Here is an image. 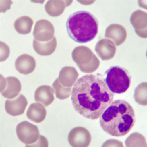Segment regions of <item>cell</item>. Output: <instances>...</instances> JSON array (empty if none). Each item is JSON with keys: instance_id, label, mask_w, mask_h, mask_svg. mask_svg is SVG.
Here are the masks:
<instances>
[{"instance_id": "3", "label": "cell", "mask_w": 147, "mask_h": 147, "mask_svg": "<svg viewBox=\"0 0 147 147\" xmlns=\"http://www.w3.org/2000/svg\"><path fill=\"white\" fill-rule=\"evenodd\" d=\"M66 30L69 36L75 42L87 43L97 36L99 22L90 12L85 11H77L67 18Z\"/></svg>"}, {"instance_id": "22", "label": "cell", "mask_w": 147, "mask_h": 147, "mask_svg": "<svg viewBox=\"0 0 147 147\" xmlns=\"http://www.w3.org/2000/svg\"><path fill=\"white\" fill-rule=\"evenodd\" d=\"M134 98L135 101L141 105H147V84L142 82L138 85L134 90Z\"/></svg>"}, {"instance_id": "9", "label": "cell", "mask_w": 147, "mask_h": 147, "mask_svg": "<svg viewBox=\"0 0 147 147\" xmlns=\"http://www.w3.org/2000/svg\"><path fill=\"white\" fill-rule=\"evenodd\" d=\"M131 24L134 27L136 33L140 38H147V13L141 10L133 12L130 17Z\"/></svg>"}, {"instance_id": "1", "label": "cell", "mask_w": 147, "mask_h": 147, "mask_svg": "<svg viewBox=\"0 0 147 147\" xmlns=\"http://www.w3.org/2000/svg\"><path fill=\"white\" fill-rule=\"evenodd\" d=\"M74 108L85 118L95 120L113 100V94L103 79L97 76H82L74 85L71 93Z\"/></svg>"}, {"instance_id": "5", "label": "cell", "mask_w": 147, "mask_h": 147, "mask_svg": "<svg viewBox=\"0 0 147 147\" xmlns=\"http://www.w3.org/2000/svg\"><path fill=\"white\" fill-rule=\"evenodd\" d=\"M72 58L80 70L84 73H93L100 66V61L92 50L86 46H77L72 52Z\"/></svg>"}, {"instance_id": "14", "label": "cell", "mask_w": 147, "mask_h": 147, "mask_svg": "<svg viewBox=\"0 0 147 147\" xmlns=\"http://www.w3.org/2000/svg\"><path fill=\"white\" fill-rule=\"evenodd\" d=\"M36 66L35 59L28 54H22L18 57L15 62L16 70L22 74L28 75L33 72Z\"/></svg>"}, {"instance_id": "11", "label": "cell", "mask_w": 147, "mask_h": 147, "mask_svg": "<svg viewBox=\"0 0 147 147\" xmlns=\"http://www.w3.org/2000/svg\"><path fill=\"white\" fill-rule=\"evenodd\" d=\"M27 105L26 98L23 94H20L15 99H7L5 102L4 107L9 115L16 117L24 114Z\"/></svg>"}, {"instance_id": "26", "label": "cell", "mask_w": 147, "mask_h": 147, "mask_svg": "<svg viewBox=\"0 0 147 147\" xmlns=\"http://www.w3.org/2000/svg\"><path fill=\"white\" fill-rule=\"evenodd\" d=\"M102 146H120L123 147V144L120 141L115 140V139H110L105 141L102 144Z\"/></svg>"}, {"instance_id": "16", "label": "cell", "mask_w": 147, "mask_h": 147, "mask_svg": "<svg viewBox=\"0 0 147 147\" xmlns=\"http://www.w3.org/2000/svg\"><path fill=\"white\" fill-rule=\"evenodd\" d=\"M52 88L49 85H41L36 89L34 93V99L36 102L47 107L54 101Z\"/></svg>"}, {"instance_id": "23", "label": "cell", "mask_w": 147, "mask_h": 147, "mask_svg": "<svg viewBox=\"0 0 147 147\" xmlns=\"http://www.w3.org/2000/svg\"><path fill=\"white\" fill-rule=\"evenodd\" d=\"M125 145L127 147L146 146L145 137L138 132L132 133L125 140Z\"/></svg>"}, {"instance_id": "20", "label": "cell", "mask_w": 147, "mask_h": 147, "mask_svg": "<svg viewBox=\"0 0 147 147\" xmlns=\"http://www.w3.org/2000/svg\"><path fill=\"white\" fill-rule=\"evenodd\" d=\"M33 25V20L28 16H22L15 21L13 26L18 33L28 34L31 31Z\"/></svg>"}, {"instance_id": "4", "label": "cell", "mask_w": 147, "mask_h": 147, "mask_svg": "<svg viewBox=\"0 0 147 147\" xmlns=\"http://www.w3.org/2000/svg\"><path fill=\"white\" fill-rule=\"evenodd\" d=\"M105 82L112 93L123 94L129 89L131 83L130 73L125 68L112 66L105 71Z\"/></svg>"}, {"instance_id": "6", "label": "cell", "mask_w": 147, "mask_h": 147, "mask_svg": "<svg viewBox=\"0 0 147 147\" xmlns=\"http://www.w3.org/2000/svg\"><path fill=\"white\" fill-rule=\"evenodd\" d=\"M18 139L25 145L33 144L38 140L39 131L36 125L27 121L18 123L16 127Z\"/></svg>"}, {"instance_id": "21", "label": "cell", "mask_w": 147, "mask_h": 147, "mask_svg": "<svg viewBox=\"0 0 147 147\" xmlns=\"http://www.w3.org/2000/svg\"><path fill=\"white\" fill-rule=\"evenodd\" d=\"M52 90L55 93L56 97L60 100H64L67 99L71 94V87L64 86L58 79H57L52 84Z\"/></svg>"}, {"instance_id": "13", "label": "cell", "mask_w": 147, "mask_h": 147, "mask_svg": "<svg viewBox=\"0 0 147 147\" xmlns=\"http://www.w3.org/2000/svg\"><path fill=\"white\" fill-rule=\"evenodd\" d=\"M5 82H2L1 94L5 98L13 99L18 95L22 90V85L20 80L15 77H7Z\"/></svg>"}, {"instance_id": "19", "label": "cell", "mask_w": 147, "mask_h": 147, "mask_svg": "<svg viewBox=\"0 0 147 147\" xmlns=\"http://www.w3.org/2000/svg\"><path fill=\"white\" fill-rule=\"evenodd\" d=\"M72 3L66 1H49L45 5V11L52 17H58L64 12V9Z\"/></svg>"}, {"instance_id": "24", "label": "cell", "mask_w": 147, "mask_h": 147, "mask_svg": "<svg viewBox=\"0 0 147 147\" xmlns=\"http://www.w3.org/2000/svg\"><path fill=\"white\" fill-rule=\"evenodd\" d=\"M49 146V142L46 137L40 135L39 137L38 140H37L36 142L33 144L26 145V146H44L47 147Z\"/></svg>"}, {"instance_id": "8", "label": "cell", "mask_w": 147, "mask_h": 147, "mask_svg": "<svg viewBox=\"0 0 147 147\" xmlns=\"http://www.w3.org/2000/svg\"><path fill=\"white\" fill-rule=\"evenodd\" d=\"M33 34L36 40L39 42H48L54 38V26L47 20H39L36 23Z\"/></svg>"}, {"instance_id": "15", "label": "cell", "mask_w": 147, "mask_h": 147, "mask_svg": "<svg viewBox=\"0 0 147 147\" xmlns=\"http://www.w3.org/2000/svg\"><path fill=\"white\" fill-rule=\"evenodd\" d=\"M79 78V73L75 67L72 66L63 67L59 71V82L66 87H72L76 83Z\"/></svg>"}, {"instance_id": "10", "label": "cell", "mask_w": 147, "mask_h": 147, "mask_svg": "<svg viewBox=\"0 0 147 147\" xmlns=\"http://www.w3.org/2000/svg\"><path fill=\"white\" fill-rule=\"evenodd\" d=\"M105 38L110 39L117 46H119L125 42L127 38V32L125 28L117 24L110 25L105 32Z\"/></svg>"}, {"instance_id": "7", "label": "cell", "mask_w": 147, "mask_h": 147, "mask_svg": "<svg viewBox=\"0 0 147 147\" xmlns=\"http://www.w3.org/2000/svg\"><path fill=\"white\" fill-rule=\"evenodd\" d=\"M68 142L73 147L88 146L91 142L90 132L84 127H76L69 133Z\"/></svg>"}, {"instance_id": "2", "label": "cell", "mask_w": 147, "mask_h": 147, "mask_svg": "<svg viewBox=\"0 0 147 147\" xmlns=\"http://www.w3.org/2000/svg\"><path fill=\"white\" fill-rule=\"evenodd\" d=\"M99 118L103 131L115 137L126 135L136 123L134 109L129 103L122 99L113 101Z\"/></svg>"}, {"instance_id": "12", "label": "cell", "mask_w": 147, "mask_h": 147, "mask_svg": "<svg viewBox=\"0 0 147 147\" xmlns=\"http://www.w3.org/2000/svg\"><path fill=\"white\" fill-rule=\"evenodd\" d=\"M95 51L102 60L107 61L115 57L117 48L116 45L112 40L107 39H102L96 44Z\"/></svg>"}, {"instance_id": "25", "label": "cell", "mask_w": 147, "mask_h": 147, "mask_svg": "<svg viewBox=\"0 0 147 147\" xmlns=\"http://www.w3.org/2000/svg\"><path fill=\"white\" fill-rule=\"evenodd\" d=\"M1 61L3 62L5 61L9 57L10 54V49L6 44L3 42H1Z\"/></svg>"}, {"instance_id": "18", "label": "cell", "mask_w": 147, "mask_h": 147, "mask_svg": "<svg viewBox=\"0 0 147 147\" xmlns=\"http://www.w3.org/2000/svg\"><path fill=\"white\" fill-rule=\"evenodd\" d=\"M57 45V39L54 38L48 42H39L34 39L33 46L34 51L41 56H49L56 50Z\"/></svg>"}, {"instance_id": "27", "label": "cell", "mask_w": 147, "mask_h": 147, "mask_svg": "<svg viewBox=\"0 0 147 147\" xmlns=\"http://www.w3.org/2000/svg\"><path fill=\"white\" fill-rule=\"evenodd\" d=\"M80 3H83V4H85V3H86V4H91V3H94V1H93V2H90V3H89V2H80Z\"/></svg>"}, {"instance_id": "17", "label": "cell", "mask_w": 147, "mask_h": 147, "mask_svg": "<svg viewBox=\"0 0 147 147\" xmlns=\"http://www.w3.org/2000/svg\"><path fill=\"white\" fill-rule=\"evenodd\" d=\"M47 112L45 106L40 103L31 104L26 112V117L30 120L36 123H42L45 119Z\"/></svg>"}]
</instances>
